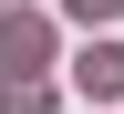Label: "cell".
<instances>
[{"instance_id":"cell-4","label":"cell","mask_w":124,"mask_h":114,"mask_svg":"<svg viewBox=\"0 0 124 114\" xmlns=\"http://www.w3.org/2000/svg\"><path fill=\"white\" fill-rule=\"evenodd\" d=\"M62 10H72V21H114L124 0H62Z\"/></svg>"},{"instance_id":"cell-2","label":"cell","mask_w":124,"mask_h":114,"mask_svg":"<svg viewBox=\"0 0 124 114\" xmlns=\"http://www.w3.org/2000/svg\"><path fill=\"white\" fill-rule=\"evenodd\" d=\"M41 42H52V31L31 21V10H0V73H10V62H41Z\"/></svg>"},{"instance_id":"cell-1","label":"cell","mask_w":124,"mask_h":114,"mask_svg":"<svg viewBox=\"0 0 124 114\" xmlns=\"http://www.w3.org/2000/svg\"><path fill=\"white\" fill-rule=\"evenodd\" d=\"M72 83H83V93H103V104H124V42H93V52L72 62Z\"/></svg>"},{"instance_id":"cell-3","label":"cell","mask_w":124,"mask_h":114,"mask_svg":"<svg viewBox=\"0 0 124 114\" xmlns=\"http://www.w3.org/2000/svg\"><path fill=\"white\" fill-rule=\"evenodd\" d=\"M0 114H52V83H10L0 73Z\"/></svg>"}]
</instances>
